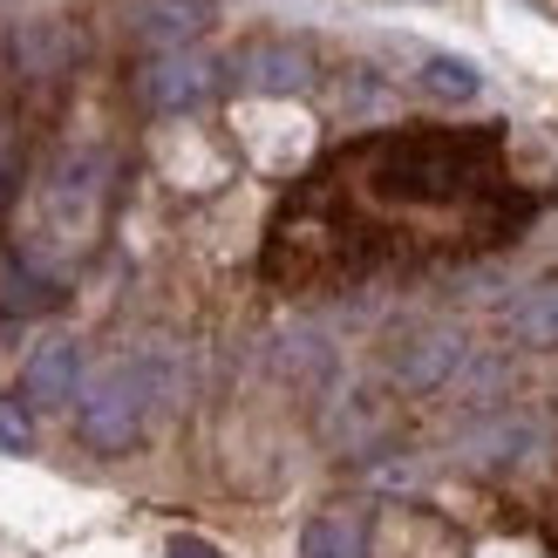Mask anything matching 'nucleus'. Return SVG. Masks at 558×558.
Here are the masks:
<instances>
[{"instance_id":"obj_1","label":"nucleus","mask_w":558,"mask_h":558,"mask_svg":"<svg viewBox=\"0 0 558 558\" xmlns=\"http://www.w3.org/2000/svg\"><path fill=\"white\" fill-rule=\"evenodd\" d=\"M532 211L505 184L497 130H388L361 136L293 191L266 239V279L314 287L396 259L497 245Z\"/></svg>"},{"instance_id":"obj_2","label":"nucleus","mask_w":558,"mask_h":558,"mask_svg":"<svg viewBox=\"0 0 558 558\" xmlns=\"http://www.w3.org/2000/svg\"><path fill=\"white\" fill-rule=\"evenodd\" d=\"M150 409H157V361L123 354V361H109V368H96L89 381H82V396H75V429H82V442H89V450L117 457V450H130V442L144 436Z\"/></svg>"},{"instance_id":"obj_3","label":"nucleus","mask_w":558,"mask_h":558,"mask_svg":"<svg viewBox=\"0 0 558 558\" xmlns=\"http://www.w3.org/2000/svg\"><path fill=\"white\" fill-rule=\"evenodd\" d=\"M102 198H109V157H96V150L62 157V171H54V178H48V191H41V211H48L54 239L82 245V239L96 232Z\"/></svg>"},{"instance_id":"obj_4","label":"nucleus","mask_w":558,"mask_h":558,"mask_svg":"<svg viewBox=\"0 0 558 558\" xmlns=\"http://www.w3.org/2000/svg\"><path fill=\"white\" fill-rule=\"evenodd\" d=\"M211 82H218V69L198 48H163L136 69V102L157 109V117H178V109H198L211 96Z\"/></svg>"},{"instance_id":"obj_5","label":"nucleus","mask_w":558,"mask_h":558,"mask_svg":"<svg viewBox=\"0 0 558 558\" xmlns=\"http://www.w3.org/2000/svg\"><path fill=\"white\" fill-rule=\"evenodd\" d=\"M232 75H239L245 96H300L314 82V54L293 48V41H253V48H239Z\"/></svg>"},{"instance_id":"obj_6","label":"nucleus","mask_w":558,"mask_h":558,"mask_svg":"<svg viewBox=\"0 0 558 558\" xmlns=\"http://www.w3.org/2000/svg\"><path fill=\"white\" fill-rule=\"evenodd\" d=\"M21 388H27V402L35 409H62L75 402V388H82V348L75 341H41L35 354H27V368H21Z\"/></svg>"},{"instance_id":"obj_7","label":"nucleus","mask_w":558,"mask_h":558,"mask_svg":"<svg viewBox=\"0 0 558 558\" xmlns=\"http://www.w3.org/2000/svg\"><path fill=\"white\" fill-rule=\"evenodd\" d=\"M457 368H463V333H450V327H423L415 341L396 348V381L402 388H442Z\"/></svg>"},{"instance_id":"obj_8","label":"nucleus","mask_w":558,"mask_h":558,"mask_svg":"<svg viewBox=\"0 0 558 558\" xmlns=\"http://www.w3.org/2000/svg\"><path fill=\"white\" fill-rule=\"evenodd\" d=\"M54 300H62V279L41 272V259H35V253L0 259V306H8V314H48Z\"/></svg>"},{"instance_id":"obj_9","label":"nucleus","mask_w":558,"mask_h":558,"mask_svg":"<svg viewBox=\"0 0 558 558\" xmlns=\"http://www.w3.org/2000/svg\"><path fill=\"white\" fill-rule=\"evenodd\" d=\"M198 27H205V0H144V8H136V35H144L157 54L184 48Z\"/></svg>"},{"instance_id":"obj_10","label":"nucleus","mask_w":558,"mask_h":558,"mask_svg":"<svg viewBox=\"0 0 558 558\" xmlns=\"http://www.w3.org/2000/svg\"><path fill=\"white\" fill-rule=\"evenodd\" d=\"M505 333L518 348H558V287H532L505 306Z\"/></svg>"},{"instance_id":"obj_11","label":"nucleus","mask_w":558,"mask_h":558,"mask_svg":"<svg viewBox=\"0 0 558 558\" xmlns=\"http://www.w3.org/2000/svg\"><path fill=\"white\" fill-rule=\"evenodd\" d=\"M14 62H21V75H35V82H54L69 69V35L54 21H35V27H21L14 35Z\"/></svg>"},{"instance_id":"obj_12","label":"nucleus","mask_w":558,"mask_h":558,"mask_svg":"<svg viewBox=\"0 0 558 558\" xmlns=\"http://www.w3.org/2000/svg\"><path fill=\"white\" fill-rule=\"evenodd\" d=\"M300 558H368V524H361V518H341V511H327V518L306 524Z\"/></svg>"},{"instance_id":"obj_13","label":"nucleus","mask_w":558,"mask_h":558,"mask_svg":"<svg viewBox=\"0 0 558 558\" xmlns=\"http://www.w3.org/2000/svg\"><path fill=\"white\" fill-rule=\"evenodd\" d=\"M423 89L442 96V102H470V96L484 89V75L470 69V62H457V54H429V62H423Z\"/></svg>"},{"instance_id":"obj_14","label":"nucleus","mask_w":558,"mask_h":558,"mask_svg":"<svg viewBox=\"0 0 558 558\" xmlns=\"http://www.w3.org/2000/svg\"><path fill=\"white\" fill-rule=\"evenodd\" d=\"M0 450H8V457L35 450V423H27V409L14 396H0Z\"/></svg>"},{"instance_id":"obj_15","label":"nucleus","mask_w":558,"mask_h":558,"mask_svg":"<svg viewBox=\"0 0 558 558\" xmlns=\"http://www.w3.org/2000/svg\"><path fill=\"white\" fill-rule=\"evenodd\" d=\"M163 558H226V551L205 545V538H171V551H163Z\"/></svg>"},{"instance_id":"obj_16","label":"nucleus","mask_w":558,"mask_h":558,"mask_svg":"<svg viewBox=\"0 0 558 558\" xmlns=\"http://www.w3.org/2000/svg\"><path fill=\"white\" fill-rule=\"evenodd\" d=\"M8 191H14V150H8V136H0V205H8Z\"/></svg>"}]
</instances>
